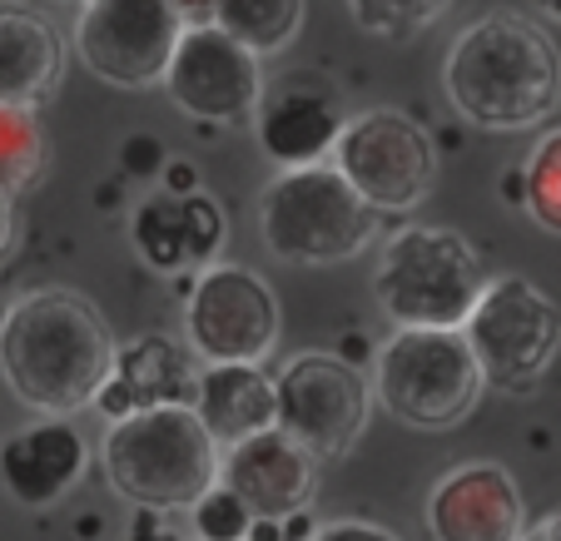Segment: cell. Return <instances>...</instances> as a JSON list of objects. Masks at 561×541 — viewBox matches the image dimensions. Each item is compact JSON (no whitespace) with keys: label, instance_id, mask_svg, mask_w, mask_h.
<instances>
[{"label":"cell","instance_id":"cell-31","mask_svg":"<svg viewBox=\"0 0 561 541\" xmlns=\"http://www.w3.org/2000/svg\"><path fill=\"white\" fill-rule=\"evenodd\" d=\"M541 5H547V11H551V15H557V21H561V0H541Z\"/></svg>","mask_w":561,"mask_h":541},{"label":"cell","instance_id":"cell-3","mask_svg":"<svg viewBox=\"0 0 561 541\" xmlns=\"http://www.w3.org/2000/svg\"><path fill=\"white\" fill-rule=\"evenodd\" d=\"M110 487L135 507L190 511L219 482L224 447L194 413V403L145 407L105 427L100 442Z\"/></svg>","mask_w":561,"mask_h":541},{"label":"cell","instance_id":"cell-15","mask_svg":"<svg viewBox=\"0 0 561 541\" xmlns=\"http://www.w3.org/2000/svg\"><path fill=\"white\" fill-rule=\"evenodd\" d=\"M427 531L433 541H522L527 507L507 468L467 462L447 472L427 497Z\"/></svg>","mask_w":561,"mask_h":541},{"label":"cell","instance_id":"cell-12","mask_svg":"<svg viewBox=\"0 0 561 541\" xmlns=\"http://www.w3.org/2000/svg\"><path fill=\"white\" fill-rule=\"evenodd\" d=\"M164 95L204 125H244L264 95L259 55L224 25H184L180 50L164 70Z\"/></svg>","mask_w":561,"mask_h":541},{"label":"cell","instance_id":"cell-10","mask_svg":"<svg viewBox=\"0 0 561 541\" xmlns=\"http://www.w3.org/2000/svg\"><path fill=\"white\" fill-rule=\"evenodd\" d=\"M278 427L304 442L318 462L343 457L363 437L373 413V388L353 362L333 353H298L274 372Z\"/></svg>","mask_w":561,"mask_h":541},{"label":"cell","instance_id":"cell-7","mask_svg":"<svg viewBox=\"0 0 561 541\" xmlns=\"http://www.w3.org/2000/svg\"><path fill=\"white\" fill-rule=\"evenodd\" d=\"M462 333L492 388H531L561 348V308L531 278L502 274L482 288Z\"/></svg>","mask_w":561,"mask_h":541},{"label":"cell","instance_id":"cell-6","mask_svg":"<svg viewBox=\"0 0 561 541\" xmlns=\"http://www.w3.org/2000/svg\"><path fill=\"white\" fill-rule=\"evenodd\" d=\"M373 393L398 423L437 433L472 413L488 372L462 329H398L378 353Z\"/></svg>","mask_w":561,"mask_h":541},{"label":"cell","instance_id":"cell-26","mask_svg":"<svg viewBox=\"0 0 561 541\" xmlns=\"http://www.w3.org/2000/svg\"><path fill=\"white\" fill-rule=\"evenodd\" d=\"M308 541H403V537H392L388 527H378V521H329V527H318Z\"/></svg>","mask_w":561,"mask_h":541},{"label":"cell","instance_id":"cell-5","mask_svg":"<svg viewBox=\"0 0 561 541\" xmlns=\"http://www.w3.org/2000/svg\"><path fill=\"white\" fill-rule=\"evenodd\" d=\"M488 288L482 258L453 229L408 223L382 244L373 298L398 329H462Z\"/></svg>","mask_w":561,"mask_h":541},{"label":"cell","instance_id":"cell-23","mask_svg":"<svg viewBox=\"0 0 561 541\" xmlns=\"http://www.w3.org/2000/svg\"><path fill=\"white\" fill-rule=\"evenodd\" d=\"M522 199H527L531 219L561 234V129L537 139V149L527 154V174H522Z\"/></svg>","mask_w":561,"mask_h":541},{"label":"cell","instance_id":"cell-29","mask_svg":"<svg viewBox=\"0 0 561 541\" xmlns=\"http://www.w3.org/2000/svg\"><path fill=\"white\" fill-rule=\"evenodd\" d=\"M522 541H561V511H551L541 527H527V537Z\"/></svg>","mask_w":561,"mask_h":541},{"label":"cell","instance_id":"cell-18","mask_svg":"<svg viewBox=\"0 0 561 541\" xmlns=\"http://www.w3.org/2000/svg\"><path fill=\"white\" fill-rule=\"evenodd\" d=\"M199 372L194 358L164 333H149L135 338L115 353V368H110L105 388H100L95 407L119 423L129 413H145V407H170V403H194L199 393Z\"/></svg>","mask_w":561,"mask_h":541},{"label":"cell","instance_id":"cell-17","mask_svg":"<svg viewBox=\"0 0 561 541\" xmlns=\"http://www.w3.org/2000/svg\"><path fill=\"white\" fill-rule=\"evenodd\" d=\"M139 258L159 274H180L190 264H209L224 244V214L204 189H159L129 219Z\"/></svg>","mask_w":561,"mask_h":541},{"label":"cell","instance_id":"cell-9","mask_svg":"<svg viewBox=\"0 0 561 541\" xmlns=\"http://www.w3.org/2000/svg\"><path fill=\"white\" fill-rule=\"evenodd\" d=\"M184 15L170 0H90L75 21V55L95 80L115 90L164 85Z\"/></svg>","mask_w":561,"mask_h":541},{"label":"cell","instance_id":"cell-25","mask_svg":"<svg viewBox=\"0 0 561 541\" xmlns=\"http://www.w3.org/2000/svg\"><path fill=\"white\" fill-rule=\"evenodd\" d=\"M194 527H199V541H254L259 517L244 507V497L224 482H214L199 502H194Z\"/></svg>","mask_w":561,"mask_h":541},{"label":"cell","instance_id":"cell-1","mask_svg":"<svg viewBox=\"0 0 561 541\" xmlns=\"http://www.w3.org/2000/svg\"><path fill=\"white\" fill-rule=\"evenodd\" d=\"M115 368L100 308L75 288H31L0 313V378L41 417L90 407Z\"/></svg>","mask_w":561,"mask_h":541},{"label":"cell","instance_id":"cell-11","mask_svg":"<svg viewBox=\"0 0 561 541\" xmlns=\"http://www.w3.org/2000/svg\"><path fill=\"white\" fill-rule=\"evenodd\" d=\"M184 329L204 362H264L278 348V298L254 268L214 264L194 284Z\"/></svg>","mask_w":561,"mask_h":541},{"label":"cell","instance_id":"cell-2","mask_svg":"<svg viewBox=\"0 0 561 541\" xmlns=\"http://www.w3.org/2000/svg\"><path fill=\"white\" fill-rule=\"evenodd\" d=\"M443 90L457 115L477 129H537L561 105V55L537 21L492 11L447 45Z\"/></svg>","mask_w":561,"mask_h":541},{"label":"cell","instance_id":"cell-24","mask_svg":"<svg viewBox=\"0 0 561 541\" xmlns=\"http://www.w3.org/2000/svg\"><path fill=\"white\" fill-rule=\"evenodd\" d=\"M453 0H348L353 21L368 35L382 41H408V35L427 31L433 21H443Z\"/></svg>","mask_w":561,"mask_h":541},{"label":"cell","instance_id":"cell-30","mask_svg":"<svg viewBox=\"0 0 561 541\" xmlns=\"http://www.w3.org/2000/svg\"><path fill=\"white\" fill-rule=\"evenodd\" d=\"M170 5H174L180 15H204V11H214L219 0H170Z\"/></svg>","mask_w":561,"mask_h":541},{"label":"cell","instance_id":"cell-13","mask_svg":"<svg viewBox=\"0 0 561 541\" xmlns=\"http://www.w3.org/2000/svg\"><path fill=\"white\" fill-rule=\"evenodd\" d=\"M348 125L339 90L313 70H288L274 85H264L254 110L259 149L278 170H308L323 164L339 149V135Z\"/></svg>","mask_w":561,"mask_h":541},{"label":"cell","instance_id":"cell-27","mask_svg":"<svg viewBox=\"0 0 561 541\" xmlns=\"http://www.w3.org/2000/svg\"><path fill=\"white\" fill-rule=\"evenodd\" d=\"M125 541H184V537H180V531L164 527L154 507H139V517L129 521V537H125Z\"/></svg>","mask_w":561,"mask_h":541},{"label":"cell","instance_id":"cell-14","mask_svg":"<svg viewBox=\"0 0 561 541\" xmlns=\"http://www.w3.org/2000/svg\"><path fill=\"white\" fill-rule=\"evenodd\" d=\"M219 482L239 492L259 521H294L318 492V457L284 427H268L239 447H224Z\"/></svg>","mask_w":561,"mask_h":541},{"label":"cell","instance_id":"cell-22","mask_svg":"<svg viewBox=\"0 0 561 541\" xmlns=\"http://www.w3.org/2000/svg\"><path fill=\"white\" fill-rule=\"evenodd\" d=\"M45 129L31 105H0V189H31L45 174Z\"/></svg>","mask_w":561,"mask_h":541},{"label":"cell","instance_id":"cell-32","mask_svg":"<svg viewBox=\"0 0 561 541\" xmlns=\"http://www.w3.org/2000/svg\"><path fill=\"white\" fill-rule=\"evenodd\" d=\"M65 5H80V11H85V5H90V0H65Z\"/></svg>","mask_w":561,"mask_h":541},{"label":"cell","instance_id":"cell-4","mask_svg":"<svg viewBox=\"0 0 561 541\" xmlns=\"http://www.w3.org/2000/svg\"><path fill=\"white\" fill-rule=\"evenodd\" d=\"M259 234L284 264L323 268L363 254L378 234V209L348 184L339 164L284 170L259 194Z\"/></svg>","mask_w":561,"mask_h":541},{"label":"cell","instance_id":"cell-28","mask_svg":"<svg viewBox=\"0 0 561 541\" xmlns=\"http://www.w3.org/2000/svg\"><path fill=\"white\" fill-rule=\"evenodd\" d=\"M11 244H15V194L0 189V264H5Z\"/></svg>","mask_w":561,"mask_h":541},{"label":"cell","instance_id":"cell-19","mask_svg":"<svg viewBox=\"0 0 561 541\" xmlns=\"http://www.w3.org/2000/svg\"><path fill=\"white\" fill-rule=\"evenodd\" d=\"M65 74V41L31 0H0V105H41Z\"/></svg>","mask_w":561,"mask_h":541},{"label":"cell","instance_id":"cell-16","mask_svg":"<svg viewBox=\"0 0 561 541\" xmlns=\"http://www.w3.org/2000/svg\"><path fill=\"white\" fill-rule=\"evenodd\" d=\"M90 468L85 433L70 417H35L0 442V487L21 507H55Z\"/></svg>","mask_w":561,"mask_h":541},{"label":"cell","instance_id":"cell-8","mask_svg":"<svg viewBox=\"0 0 561 541\" xmlns=\"http://www.w3.org/2000/svg\"><path fill=\"white\" fill-rule=\"evenodd\" d=\"M333 164L378 214H413L437 184V149L417 119L363 110L343 125Z\"/></svg>","mask_w":561,"mask_h":541},{"label":"cell","instance_id":"cell-20","mask_svg":"<svg viewBox=\"0 0 561 541\" xmlns=\"http://www.w3.org/2000/svg\"><path fill=\"white\" fill-rule=\"evenodd\" d=\"M194 413L214 433L219 447H239L244 437H259L278 427V388L264 362H209L199 372Z\"/></svg>","mask_w":561,"mask_h":541},{"label":"cell","instance_id":"cell-21","mask_svg":"<svg viewBox=\"0 0 561 541\" xmlns=\"http://www.w3.org/2000/svg\"><path fill=\"white\" fill-rule=\"evenodd\" d=\"M214 25H224L254 55H278L294 45L298 25H304V0H219Z\"/></svg>","mask_w":561,"mask_h":541}]
</instances>
